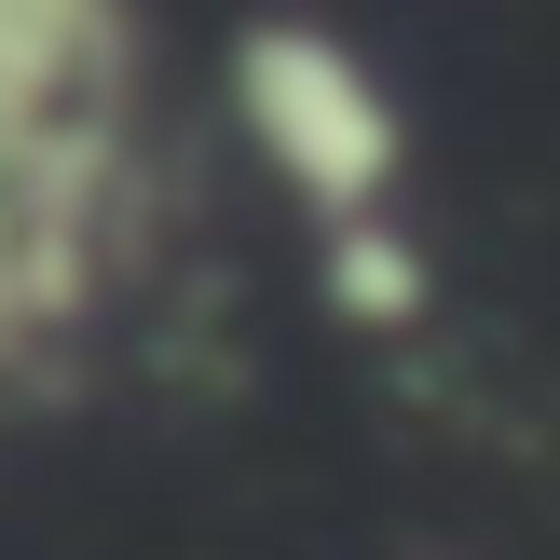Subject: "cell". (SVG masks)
I'll return each instance as SVG.
<instances>
[{
    "mask_svg": "<svg viewBox=\"0 0 560 560\" xmlns=\"http://www.w3.org/2000/svg\"><path fill=\"white\" fill-rule=\"evenodd\" d=\"M0 191L164 233L137 0H0Z\"/></svg>",
    "mask_w": 560,
    "mask_h": 560,
    "instance_id": "cell-1",
    "label": "cell"
},
{
    "mask_svg": "<svg viewBox=\"0 0 560 560\" xmlns=\"http://www.w3.org/2000/svg\"><path fill=\"white\" fill-rule=\"evenodd\" d=\"M219 82H233L246 151L301 191V219H315V233H342V219H397L410 124H397L383 69L342 42V27H315V14H246Z\"/></svg>",
    "mask_w": 560,
    "mask_h": 560,
    "instance_id": "cell-2",
    "label": "cell"
},
{
    "mask_svg": "<svg viewBox=\"0 0 560 560\" xmlns=\"http://www.w3.org/2000/svg\"><path fill=\"white\" fill-rule=\"evenodd\" d=\"M315 301L355 342H410L438 315V260H424L410 219H342V233H315Z\"/></svg>",
    "mask_w": 560,
    "mask_h": 560,
    "instance_id": "cell-3",
    "label": "cell"
}]
</instances>
